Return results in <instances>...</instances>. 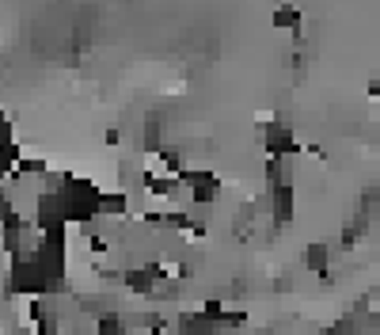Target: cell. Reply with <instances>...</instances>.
<instances>
[{
	"mask_svg": "<svg viewBox=\"0 0 380 335\" xmlns=\"http://www.w3.org/2000/svg\"><path fill=\"white\" fill-rule=\"evenodd\" d=\"M259 141L266 145V153L270 156H278V160H282V156H297V138H293V130L289 126H278V122H266V126H259Z\"/></svg>",
	"mask_w": 380,
	"mask_h": 335,
	"instance_id": "cell-1",
	"label": "cell"
},
{
	"mask_svg": "<svg viewBox=\"0 0 380 335\" xmlns=\"http://www.w3.org/2000/svg\"><path fill=\"white\" fill-rule=\"evenodd\" d=\"M270 210H274V221L278 225H289L297 214V198H293V183H282L270 191Z\"/></svg>",
	"mask_w": 380,
	"mask_h": 335,
	"instance_id": "cell-2",
	"label": "cell"
},
{
	"mask_svg": "<svg viewBox=\"0 0 380 335\" xmlns=\"http://www.w3.org/2000/svg\"><path fill=\"white\" fill-rule=\"evenodd\" d=\"M126 286L133 289V294H152V289H156V274L152 271H130Z\"/></svg>",
	"mask_w": 380,
	"mask_h": 335,
	"instance_id": "cell-3",
	"label": "cell"
},
{
	"mask_svg": "<svg viewBox=\"0 0 380 335\" xmlns=\"http://www.w3.org/2000/svg\"><path fill=\"white\" fill-rule=\"evenodd\" d=\"M327 259H331L327 244H308V252H305V263L312 267V271H323V274H327Z\"/></svg>",
	"mask_w": 380,
	"mask_h": 335,
	"instance_id": "cell-4",
	"label": "cell"
},
{
	"mask_svg": "<svg viewBox=\"0 0 380 335\" xmlns=\"http://www.w3.org/2000/svg\"><path fill=\"white\" fill-rule=\"evenodd\" d=\"M160 160H164V168L175 175V180L183 175V153H179V149H160Z\"/></svg>",
	"mask_w": 380,
	"mask_h": 335,
	"instance_id": "cell-5",
	"label": "cell"
},
{
	"mask_svg": "<svg viewBox=\"0 0 380 335\" xmlns=\"http://www.w3.org/2000/svg\"><path fill=\"white\" fill-rule=\"evenodd\" d=\"M122 328H126V324H122L118 312H103V316H99V335H122Z\"/></svg>",
	"mask_w": 380,
	"mask_h": 335,
	"instance_id": "cell-6",
	"label": "cell"
},
{
	"mask_svg": "<svg viewBox=\"0 0 380 335\" xmlns=\"http://www.w3.org/2000/svg\"><path fill=\"white\" fill-rule=\"evenodd\" d=\"M274 27H300V12H297V8H278V12H274Z\"/></svg>",
	"mask_w": 380,
	"mask_h": 335,
	"instance_id": "cell-7",
	"label": "cell"
},
{
	"mask_svg": "<svg viewBox=\"0 0 380 335\" xmlns=\"http://www.w3.org/2000/svg\"><path fill=\"white\" fill-rule=\"evenodd\" d=\"M243 324H248V312H225L217 320V328H243Z\"/></svg>",
	"mask_w": 380,
	"mask_h": 335,
	"instance_id": "cell-8",
	"label": "cell"
},
{
	"mask_svg": "<svg viewBox=\"0 0 380 335\" xmlns=\"http://www.w3.org/2000/svg\"><path fill=\"white\" fill-rule=\"evenodd\" d=\"M99 210H103V214H122V210H126V198H122V195H110V198L99 202Z\"/></svg>",
	"mask_w": 380,
	"mask_h": 335,
	"instance_id": "cell-9",
	"label": "cell"
},
{
	"mask_svg": "<svg viewBox=\"0 0 380 335\" xmlns=\"http://www.w3.org/2000/svg\"><path fill=\"white\" fill-rule=\"evenodd\" d=\"M175 187H179V180H152V195L167 198V195H175Z\"/></svg>",
	"mask_w": 380,
	"mask_h": 335,
	"instance_id": "cell-10",
	"label": "cell"
},
{
	"mask_svg": "<svg viewBox=\"0 0 380 335\" xmlns=\"http://www.w3.org/2000/svg\"><path fill=\"white\" fill-rule=\"evenodd\" d=\"M320 335H346V331H342V328H339V324H331V328H323V331H320Z\"/></svg>",
	"mask_w": 380,
	"mask_h": 335,
	"instance_id": "cell-11",
	"label": "cell"
}]
</instances>
